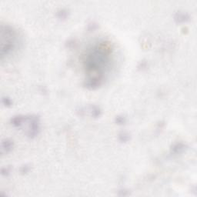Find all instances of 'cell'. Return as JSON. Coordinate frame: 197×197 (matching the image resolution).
<instances>
[{"instance_id": "6da1fadb", "label": "cell", "mask_w": 197, "mask_h": 197, "mask_svg": "<svg viewBox=\"0 0 197 197\" xmlns=\"http://www.w3.org/2000/svg\"><path fill=\"white\" fill-rule=\"evenodd\" d=\"M112 48L109 42H99L86 51L83 66L89 77L105 79V74L111 64Z\"/></svg>"}, {"instance_id": "7a4b0ae2", "label": "cell", "mask_w": 197, "mask_h": 197, "mask_svg": "<svg viewBox=\"0 0 197 197\" xmlns=\"http://www.w3.org/2000/svg\"><path fill=\"white\" fill-rule=\"evenodd\" d=\"M20 44L19 35L13 27L8 25H1V60H4L14 53Z\"/></svg>"}, {"instance_id": "3957f363", "label": "cell", "mask_w": 197, "mask_h": 197, "mask_svg": "<svg viewBox=\"0 0 197 197\" xmlns=\"http://www.w3.org/2000/svg\"><path fill=\"white\" fill-rule=\"evenodd\" d=\"M26 121L29 123L27 136L30 139L35 138L40 132V118L36 115H32L27 116Z\"/></svg>"}, {"instance_id": "277c9868", "label": "cell", "mask_w": 197, "mask_h": 197, "mask_svg": "<svg viewBox=\"0 0 197 197\" xmlns=\"http://www.w3.org/2000/svg\"><path fill=\"white\" fill-rule=\"evenodd\" d=\"M104 79L101 78L97 77H89L86 79L84 83V86L90 90H94V89H98V87L103 85Z\"/></svg>"}, {"instance_id": "5b68a950", "label": "cell", "mask_w": 197, "mask_h": 197, "mask_svg": "<svg viewBox=\"0 0 197 197\" xmlns=\"http://www.w3.org/2000/svg\"><path fill=\"white\" fill-rule=\"evenodd\" d=\"M174 21L177 24H184L190 21V16L186 12L179 11L174 15Z\"/></svg>"}, {"instance_id": "8992f818", "label": "cell", "mask_w": 197, "mask_h": 197, "mask_svg": "<svg viewBox=\"0 0 197 197\" xmlns=\"http://www.w3.org/2000/svg\"><path fill=\"white\" fill-rule=\"evenodd\" d=\"M14 147V142L9 139H5L2 141L1 152L2 154H7L11 152Z\"/></svg>"}, {"instance_id": "52a82bcc", "label": "cell", "mask_w": 197, "mask_h": 197, "mask_svg": "<svg viewBox=\"0 0 197 197\" xmlns=\"http://www.w3.org/2000/svg\"><path fill=\"white\" fill-rule=\"evenodd\" d=\"M187 149V146L183 142H176L173 144L170 149V152L173 155H179L184 152Z\"/></svg>"}, {"instance_id": "ba28073f", "label": "cell", "mask_w": 197, "mask_h": 197, "mask_svg": "<svg viewBox=\"0 0 197 197\" xmlns=\"http://www.w3.org/2000/svg\"><path fill=\"white\" fill-rule=\"evenodd\" d=\"M26 117L24 115H15L10 120V123L14 127H20L26 122Z\"/></svg>"}, {"instance_id": "9c48e42d", "label": "cell", "mask_w": 197, "mask_h": 197, "mask_svg": "<svg viewBox=\"0 0 197 197\" xmlns=\"http://www.w3.org/2000/svg\"><path fill=\"white\" fill-rule=\"evenodd\" d=\"M87 109L88 112L89 113V114H90L91 116L93 117V118H98L102 114V111L101 109H100V108L96 106L92 105V106L88 107Z\"/></svg>"}, {"instance_id": "30bf717a", "label": "cell", "mask_w": 197, "mask_h": 197, "mask_svg": "<svg viewBox=\"0 0 197 197\" xmlns=\"http://www.w3.org/2000/svg\"><path fill=\"white\" fill-rule=\"evenodd\" d=\"M69 11L66 8H61L57 12V17L60 20H66L69 16Z\"/></svg>"}, {"instance_id": "8fae6325", "label": "cell", "mask_w": 197, "mask_h": 197, "mask_svg": "<svg viewBox=\"0 0 197 197\" xmlns=\"http://www.w3.org/2000/svg\"><path fill=\"white\" fill-rule=\"evenodd\" d=\"M119 140L121 142H127L130 140V135L127 132H121L119 134Z\"/></svg>"}, {"instance_id": "7c38bea8", "label": "cell", "mask_w": 197, "mask_h": 197, "mask_svg": "<svg viewBox=\"0 0 197 197\" xmlns=\"http://www.w3.org/2000/svg\"><path fill=\"white\" fill-rule=\"evenodd\" d=\"M115 123L119 125H125L126 123V119L123 115H117L115 118Z\"/></svg>"}, {"instance_id": "4fadbf2b", "label": "cell", "mask_w": 197, "mask_h": 197, "mask_svg": "<svg viewBox=\"0 0 197 197\" xmlns=\"http://www.w3.org/2000/svg\"><path fill=\"white\" fill-rule=\"evenodd\" d=\"M2 103L6 107H11L13 106V101L11 100V98L4 96L2 98Z\"/></svg>"}, {"instance_id": "5bb4252c", "label": "cell", "mask_w": 197, "mask_h": 197, "mask_svg": "<svg viewBox=\"0 0 197 197\" xmlns=\"http://www.w3.org/2000/svg\"><path fill=\"white\" fill-rule=\"evenodd\" d=\"M12 168L10 166H6V167L2 168L1 169V174L3 176H9L10 173H11Z\"/></svg>"}, {"instance_id": "9a60e30c", "label": "cell", "mask_w": 197, "mask_h": 197, "mask_svg": "<svg viewBox=\"0 0 197 197\" xmlns=\"http://www.w3.org/2000/svg\"><path fill=\"white\" fill-rule=\"evenodd\" d=\"M30 169H31V166H29V165H24V166H22L21 168H20V173H22V174H26V173H28L30 171Z\"/></svg>"}, {"instance_id": "2e32d148", "label": "cell", "mask_w": 197, "mask_h": 197, "mask_svg": "<svg viewBox=\"0 0 197 197\" xmlns=\"http://www.w3.org/2000/svg\"><path fill=\"white\" fill-rule=\"evenodd\" d=\"M97 28H98V24L96 23H91L88 25V30H89V32L95 31V30H96Z\"/></svg>"}, {"instance_id": "e0dca14e", "label": "cell", "mask_w": 197, "mask_h": 197, "mask_svg": "<svg viewBox=\"0 0 197 197\" xmlns=\"http://www.w3.org/2000/svg\"><path fill=\"white\" fill-rule=\"evenodd\" d=\"M118 195L120 196H128V195H130V192H129L128 190H126V189H121V190H120V191H119Z\"/></svg>"}, {"instance_id": "ac0fdd59", "label": "cell", "mask_w": 197, "mask_h": 197, "mask_svg": "<svg viewBox=\"0 0 197 197\" xmlns=\"http://www.w3.org/2000/svg\"><path fill=\"white\" fill-rule=\"evenodd\" d=\"M68 46L69 47H71V46H73V45H75V41L74 40H70V41H69L68 42Z\"/></svg>"}]
</instances>
